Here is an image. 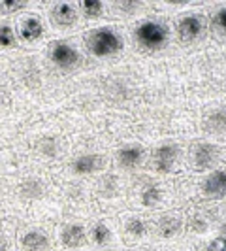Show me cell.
<instances>
[{"instance_id":"cell-1","label":"cell","mask_w":226,"mask_h":251,"mask_svg":"<svg viewBox=\"0 0 226 251\" xmlns=\"http://www.w3.org/2000/svg\"><path fill=\"white\" fill-rule=\"evenodd\" d=\"M87 44L94 57H110L123 48V40L119 36V32L110 26H102V28L92 30Z\"/></svg>"},{"instance_id":"cell-2","label":"cell","mask_w":226,"mask_h":251,"mask_svg":"<svg viewBox=\"0 0 226 251\" xmlns=\"http://www.w3.org/2000/svg\"><path fill=\"white\" fill-rule=\"evenodd\" d=\"M136 40H138L139 46H143L147 50H158L168 40V28L157 21H145L138 26Z\"/></svg>"},{"instance_id":"cell-3","label":"cell","mask_w":226,"mask_h":251,"mask_svg":"<svg viewBox=\"0 0 226 251\" xmlns=\"http://www.w3.org/2000/svg\"><path fill=\"white\" fill-rule=\"evenodd\" d=\"M51 61L61 66V68H72L77 61H79V55L72 44L68 42H57L53 44L51 48Z\"/></svg>"},{"instance_id":"cell-4","label":"cell","mask_w":226,"mask_h":251,"mask_svg":"<svg viewBox=\"0 0 226 251\" xmlns=\"http://www.w3.org/2000/svg\"><path fill=\"white\" fill-rule=\"evenodd\" d=\"M179 36L183 40H196L203 32V19H202L198 13H190V15H185L181 21H179Z\"/></svg>"},{"instance_id":"cell-5","label":"cell","mask_w":226,"mask_h":251,"mask_svg":"<svg viewBox=\"0 0 226 251\" xmlns=\"http://www.w3.org/2000/svg\"><path fill=\"white\" fill-rule=\"evenodd\" d=\"M44 34V25H42V21L38 19V17H25L23 21H21V25H19V36L21 40H25V42H36L40 40Z\"/></svg>"},{"instance_id":"cell-6","label":"cell","mask_w":226,"mask_h":251,"mask_svg":"<svg viewBox=\"0 0 226 251\" xmlns=\"http://www.w3.org/2000/svg\"><path fill=\"white\" fill-rule=\"evenodd\" d=\"M203 191L211 197H225L226 195V172L225 170H215L213 174L205 177Z\"/></svg>"},{"instance_id":"cell-7","label":"cell","mask_w":226,"mask_h":251,"mask_svg":"<svg viewBox=\"0 0 226 251\" xmlns=\"http://www.w3.org/2000/svg\"><path fill=\"white\" fill-rule=\"evenodd\" d=\"M51 17L59 26H72L77 21V12L72 4H57L51 12Z\"/></svg>"},{"instance_id":"cell-8","label":"cell","mask_w":226,"mask_h":251,"mask_svg":"<svg viewBox=\"0 0 226 251\" xmlns=\"http://www.w3.org/2000/svg\"><path fill=\"white\" fill-rule=\"evenodd\" d=\"M21 244H23V248L26 251H45L49 248L47 236L42 234V232H38V230L26 232L25 236H23V240H21Z\"/></svg>"},{"instance_id":"cell-9","label":"cell","mask_w":226,"mask_h":251,"mask_svg":"<svg viewBox=\"0 0 226 251\" xmlns=\"http://www.w3.org/2000/svg\"><path fill=\"white\" fill-rule=\"evenodd\" d=\"M177 150L174 146H162L157 150V155H155V161H157V168L162 170V172H168L172 166H174V161H176Z\"/></svg>"},{"instance_id":"cell-10","label":"cell","mask_w":226,"mask_h":251,"mask_svg":"<svg viewBox=\"0 0 226 251\" xmlns=\"http://www.w3.org/2000/svg\"><path fill=\"white\" fill-rule=\"evenodd\" d=\"M63 244L66 248H79L85 244V230L79 225H70L63 230Z\"/></svg>"},{"instance_id":"cell-11","label":"cell","mask_w":226,"mask_h":251,"mask_svg":"<svg viewBox=\"0 0 226 251\" xmlns=\"http://www.w3.org/2000/svg\"><path fill=\"white\" fill-rule=\"evenodd\" d=\"M215 159H217V150L209 144L198 146L196 151H194V163H196L198 168H205V166L213 164Z\"/></svg>"},{"instance_id":"cell-12","label":"cell","mask_w":226,"mask_h":251,"mask_svg":"<svg viewBox=\"0 0 226 251\" xmlns=\"http://www.w3.org/2000/svg\"><path fill=\"white\" fill-rule=\"evenodd\" d=\"M100 159L96 155H81L74 161V170L77 174H90L98 168Z\"/></svg>"},{"instance_id":"cell-13","label":"cell","mask_w":226,"mask_h":251,"mask_svg":"<svg viewBox=\"0 0 226 251\" xmlns=\"http://www.w3.org/2000/svg\"><path fill=\"white\" fill-rule=\"evenodd\" d=\"M141 155L143 151L139 146H126L119 151V163L123 166H136L141 161Z\"/></svg>"},{"instance_id":"cell-14","label":"cell","mask_w":226,"mask_h":251,"mask_svg":"<svg viewBox=\"0 0 226 251\" xmlns=\"http://www.w3.org/2000/svg\"><path fill=\"white\" fill-rule=\"evenodd\" d=\"M17 38L10 25H0V48H15Z\"/></svg>"},{"instance_id":"cell-15","label":"cell","mask_w":226,"mask_h":251,"mask_svg":"<svg viewBox=\"0 0 226 251\" xmlns=\"http://www.w3.org/2000/svg\"><path fill=\"white\" fill-rule=\"evenodd\" d=\"M92 240H94L96 244L104 246V244L110 240V230H108V226L102 225V223L94 226V228H92Z\"/></svg>"},{"instance_id":"cell-16","label":"cell","mask_w":226,"mask_h":251,"mask_svg":"<svg viewBox=\"0 0 226 251\" xmlns=\"http://www.w3.org/2000/svg\"><path fill=\"white\" fill-rule=\"evenodd\" d=\"M25 8V2H13V0H2L0 2V15H8L17 10H23Z\"/></svg>"},{"instance_id":"cell-17","label":"cell","mask_w":226,"mask_h":251,"mask_svg":"<svg viewBox=\"0 0 226 251\" xmlns=\"http://www.w3.org/2000/svg\"><path fill=\"white\" fill-rule=\"evenodd\" d=\"M158 199H160V191H158V187H147L145 191H143V197H141V201H143L145 206L157 204Z\"/></svg>"},{"instance_id":"cell-18","label":"cell","mask_w":226,"mask_h":251,"mask_svg":"<svg viewBox=\"0 0 226 251\" xmlns=\"http://www.w3.org/2000/svg\"><path fill=\"white\" fill-rule=\"evenodd\" d=\"M102 2H98V0H89V2H83V12H85V15H89V17H96V15H100L102 13Z\"/></svg>"},{"instance_id":"cell-19","label":"cell","mask_w":226,"mask_h":251,"mask_svg":"<svg viewBox=\"0 0 226 251\" xmlns=\"http://www.w3.org/2000/svg\"><path fill=\"white\" fill-rule=\"evenodd\" d=\"M213 23H215V26H217V30H221V32L226 34V8H221L219 12L215 13Z\"/></svg>"},{"instance_id":"cell-20","label":"cell","mask_w":226,"mask_h":251,"mask_svg":"<svg viewBox=\"0 0 226 251\" xmlns=\"http://www.w3.org/2000/svg\"><path fill=\"white\" fill-rule=\"evenodd\" d=\"M205 251H226V236H219V238H215L209 246H207V250Z\"/></svg>"},{"instance_id":"cell-21","label":"cell","mask_w":226,"mask_h":251,"mask_svg":"<svg viewBox=\"0 0 226 251\" xmlns=\"http://www.w3.org/2000/svg\"><path fill=\"white\" fill-rule=\"evenodd\" d=\"M128 230H130L132 234H136V236H139V234H143L145 226H143V223H141L139 219H132V221L128 223Z\"/></svg>"},{"instance_id":"cell-22","label":"cell","mask_w":226,"mask_h":251,"mask_svg":"<svg viewBox=\"0 0 226 251\" xmlns=\"http://www.w3.org/2000/svg\"><path fill=\"white\" fill-rule=\"evenodd\" d=\"M0 251H8V246H6L2 240H0Z\"/></svg>"}]
</instances>
